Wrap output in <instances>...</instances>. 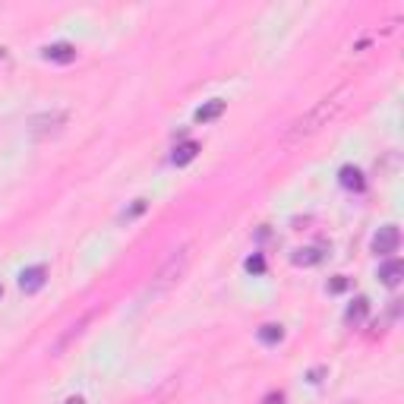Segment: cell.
Returning a JSON list of instances; mask_svg holds the SVG:
<instances>
[{
    "mask_svg": "<svg viewBox=\"0 0 404 404\" xmlns=\"http://www.w3.org/2000/svg\"><path fill=\"white\" fill-rule=\"evenodd\" d=\"M351 95V89H338L335 95H325L322 101H316L313 108H310L303 117H297L287 127V133H285V139L287 143H297V139H307V136H313V133H319L322 127H329L332 120L338 117V114L345 111V98Z\"/></svg>",
    "mask_w": 404,
    "mask_h": 404,
    "instance_id": "1",
    "label": "cell"
},
{
    "mask_svg": "<svg viewBox=\"0 0 404 404\" xmlns=\"http://www.w3.org/2000/svg\"><path fill=\"white\" fill-rule=\"evenodd\" d=\"M187 265H190V247L174 250V253L165 259V265H161V269L155 272V278H152V294H165V291H171V287L177 285L180 278H183Z\"/></svg>",
    "mask_w": 404,
    "mask_h": 404,
    "instance_id": "2",
    "label": "cell"
},
{
    "mask_svg": "<svg viewBox=\"0 0 404 404\" xmlns=\"http://www.w3.org/2000/svg\"><path fill=\"white\" fill-rule=\"evenodd\" d=\"M63 127H67V111H60V108H54V111H41V114H35V117L29 120V133L35 136V139L57 136Z\"/></svg>",
    "mask_w": 404,
    "mask_h": 404,
    "instance_id": "3",
    "label": "cell"
},
{
    "mask_svg": "<svg viewBox=\"0 0 404 404\" xmlns=\"http://www.w3.org/2000/svg\"><path fill=\"white\" fill-rule=\"evenodd\" d=\"M398 243H401V231H398L395 225H385V228H379V234L373 237V253L392 256L398 250Z\"/></svg>",
    "mask_w": 404,
    "mask_h": 404,
    "instance_id": "4",
    "label": "cell"
},
{
    "mask_svg": "<svg viewBox=\"0 0 404 404\" xmlns=\"http://www.w3.org/2000/svg\"><path fill=\"white\" fill-rule=\"evenodd\" d=\"M45 275H48L45 265H32V269H26L23 275H19V287H23L26 294L41 291V287H45Z\"/></svg>",
    "mask_w": 404,
    "mask_h": 404,
    "instance_id": "5",
    "label": "cell"
},
{
    "mask_svg": "<svg viewBox=\"0 0 404 404\" xmlns=\"http://www.w3.org/2000/svg\"><path fill=\"white\" fill-rule=\"evenodd\" d=\"M401 275H404V265L398 259H389V262H382V269H379V278H382V285H389V287H395L398 281H401Z\"/></svg>",
    "mask_w": 404,
    "mask_h": 404,
    "instance_id": "6",
    "label": "cell"
},
{
    "mask_svg": "<svg viewBox=\"0 0 404 404\" xmlns=\"http://www.w3.org/2000/svg\"><path fill=\"white\" fill-rule=\"evenodd\" d=\"M196 152H199V145L193 143V139H187V143H180L177 149H174V155H171V161L177 168H183V165H190V161H193L196 158Z\"/></svg>",
    "mask_w": 404,
    "mask_h": 404,
    "instance_id": "7",
    "label": "cell"
},
{
    "mask_svg": "<svg viewBox=\"0 0 404 404\" xmlns=\"http://www.w3.org/2000/svg\"><path fill=\"white\" fill-rule=\"evenodd\" d=\"M45 57L54 60V63H73L76 51L70 45H51V48H45Z\"/></svg>",
    "mask_w": 404,
    "mask_h": 404,
    "instance_id": "8",
    "label": "cell"
},
{
    "mask_svg": "<svg viewBox=\"0 0 404 404\" xmlns=\"http://www.w3.org/2000/svg\"><path fill=\"white\" fill-rule=\"evenodd\" d=\"M367 313H370V300H367V297H357V300L351 303V307H347L345 319L357 325V322H363V319H367Z\"/></svg>",
    "mask_w": 404,
    "mask_h": 404,
    "instance_id": "9",
    "label": "cell"
},
{
    "mask_svg": "<svg viewBox=\"0 0 404 404\" xmlns=\"http://www.w3.org/2000/svg\"><path fill=\"white\" fill-rule=\"evenodd\" d=\"M221 114H225V101H209V105H202L199 111H196V120H199V123H209V120H215V117H221Z\"/></svg>",
    "mask_w": 404,
    "mask_h": 404,
    "instance_id": "10",
    "label": "cell"
},
{
    "mask_svg": "<svg viewBox=\"0 0 404 404\" xmlns=\"http://www.w3.org/2000/svg\"><path fill=\"white\" fill-rule=\"evenodd\" d=\"M281 338H285V329H281V325H275V322H269V325H262V329H259V341H262V345H278Z\"/></svg>",
    "mask_w": 404,
    "mask_h": 404,
    "instance_id": "11",
    "label": "cell"
},
{
    "mask_svg": "<svg viewBox=\"0 0 404 404\" xmlns=\"http://www.w3.org/2000/svg\"><path fill=\"white\" fill-rule=\"evenodd\" d=\"M341 183H345L347 190H363V174L347 165V168H341Z\"/></svg>",
    "mask_w": 404,
    "mask_h": 404,
    "instance_id": "12",
    "label": "cell"
},
{
    "mask_svg": "<svg viewBox=\"0 0 404 404\" xmlns=\"http://www.w3.org/2000/svg\"><path fill=\"white\" fill-rule=\"evenodd\" d=\"M294 262H297V265H316V262H322V253L316 247H307L294 256Z\"/></svg>",
    "mask_w": 404,
    "mask_h": 404,
    "instance_id": "13",
    "label": "cell"
},
{
    "mask_svg": "<svg viewBox=\"0 0 404 404\" xmlns=\"http://www.w3.org/2000/svg\"><path fill=\"white\" fill-rule=\"evenodd\" d=\"M247 272H256V275H259V272H265V262H262V256H250V259H247Z\"/></svg>",
    "mask_w": 404,
    "mask_h": 404,
    "instance_id": "14",
    "label": "cell"
},
{
    "mask_svg": "<svg viewBox=\"0 0 404 404\" xmlns=\"http://www.w3.org/2000/svg\"><path fill=\"white\" fill-rule=\"evenodd\" d=\"M139 212H145V202H143V199H136V205H133V209H130L123 218H127V221H130V218H136V215H139Z\"/></svg>",
    "mask_w": 404,
    "mask_h": 404,
    "instance_id": "15",
    "label": "cell"
},
{
    "mask_svg": "<svg viewBox=\"0 0 404 404\" xmlns=\"http://www.w3.org/2000/svg\"><path fill=\"white\" fill-rule=\"evenodd\" d=\"M285 401V395H281V392H272L269 398H265V404H281Z\"/></svg>",
    "mask_w": 404,
    "mask_h": 404,
    "instance_id": "16",
    "label": "cell"
},
{
    "mask_svg": "<svg viewBox=\"0 0 404 404\" xmlns=\"http://www.w3.org/2000/svg\"><path fill=\"white\" fill-rule=\"evenodd\" d=\"M63 404H85V401H83V398H79V395H73V398H67V401H63Z\"/></svg>",
    "mask_w": 404,
    "mask_h": 404,
    "instance_id": "17",
    "label": "cell"
},
{
    "mask_svg": "<svg viewBox=\"0 0 404 404\" xmlns=\"http://www.w3.org/2000/svg\"><path fill=\"white\" fill-rule=\"evenodd\" d=\"M3 57H7V51H3V48H0V60H3Z\"/></svg>",
    "mask_w": 404,
    "mask_h": 404,
    "instance_id": "18",
    "label": "cell"
},
{
    "mask_svg": "<svg viewBox=\"0 0 404 404\" xmlns=\"http://www.w3.org/2000/svg\"><path fill=\"white\" fill-rule=\"evenodd\" d=\"M0 294H3V285H0Z\"/></svg>",
    "mask_w": 404,
    "mask_h": 404,
    "instance_id": "19",
    "label": "cell"
}]
</instances>
